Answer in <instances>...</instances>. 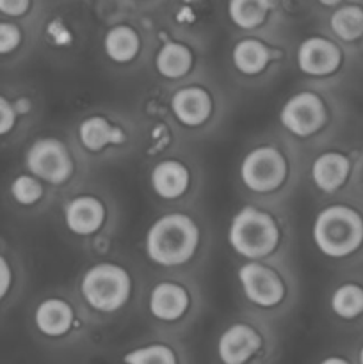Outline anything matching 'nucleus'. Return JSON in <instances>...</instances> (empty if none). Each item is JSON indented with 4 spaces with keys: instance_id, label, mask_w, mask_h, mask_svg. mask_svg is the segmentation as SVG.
Wrapping results in <instances>:
<instances>
[{
    "instance_id": "20e7f679",
    "label": "nucleus",
    "mask_w": 363,
    "mask_h": 364,
    "mask_svg": "<svg viewBox=\"0 0 363 364\" xmlns=\"http://www.w3.org/2000/svg\"><path fill=\"white\" fill-rule=\"evenodd\" d=\"M80 294L95 311L116 313L130 299L132 277L128 270L117 263H96L82 276Z\"/></svg>"
},
{
    "instance_id": "0eeeda50",
    "label": "nucleus",
    "mask_w": 363,
    "mask_h": 364,
    "mask_svg": "<svg viewBox=\"0 0 363 364\" xmlns=\"http://www.w3.org/2000/svg\"><path fill=\"white\" fill-rule=\"evenodd\" d=\"M327 121L326 103L312 91H299L283 103L280 110V123L288 134L295 137H310L324 128Z\"/></svg>"
},
{
    "instance_id": "393cba45",
    "label": "nucleus",
    "mask_w": 363,
    "mask_h": 364,
    "mask_svg": "<svg viewBox=\"0 0 363 364\" xmlns=\"http://www.w3.org/2000/svg\"><path fill=\"white\" fill-rule=\"evenodd\" d=\"M125 364H178V355L169 345L149 343L123 355Z\"/></svg>"
},
{
    "instance_id": "bb28decb",
    "label": "nucleus",
    "mask_w": 363,
    "mask_h": 364,
    "mask_svg": "<svg viewBox=\"0 0 363 364\" xmlns=\"http://www.w3.org/2000/svg\"><path fill=\"white\" fill-rule=\"evenodd\" d=\"M18 121H20V117H18L16 110H14L13 98L0 92V141L13 134Z\"/></svg>"
},
{
    "instance_id": "f3484780",
    "label": "nucleus",
    "mask_w": 363,
    "mask_h": 364,
    "mask_svg": "<svg viewBox=\"0 0 363 364\" xmlns=\"http://www.w3.org/2000/svg\"><path fill=\"white\" fill-rule=\"evenodd\" d=\"M312 181L319 191L331 194L345 185L351 174V160L338 151L320 153L312 164Z\"/></svg>"
},
{
    "instance_id": "412c9836",
    "label": "nucleus",
    "mask_w": 363,
    "mask_h": 364,
    "mask_svg": "<svg viewBox=\"0 0 363 364\" xmlns=\"http://www.w3.org/2000/svg\"><path fill=\"white\" fill-rule=\"evenodd\" d=\"M228 18L235 27L253 31L265 23L273 0H228Z\"/></svg>"
},
{
    "instance_id": "39448f33",
    "label": "nucleus",
    "mask_w": 363,
    "mask_h": 364,
    "mask_svg": "<svg viewBox=\"0 0 363 364\" xmlns=\"http://www.w3.org/2000/svg\"><path fill=\"white\" fill-rule=\"evenodd\" d=\"M238 176L244 187L255 194L278 191L288 176V162L274 146H256L242 159Z\"/></svg>"
},
{
    "instance_id": "f8f14e48",
    "label": "nucleus",
    "mask_w": 363,
    "mask_h": 364,
    "mask_svg": "<svg viewBox=\"0 0 363 364\" xmlns=\"http://www.w3.org/2000/svg\"><path fill=\"white\" fill-rule=\"evenodd\" d=\"M107 220V208L96 196L82 194L70 199L64 206V224L77 237L98 233Z\"/></svg>"
},
{
    "instance_id": "7c9ffc66",
    "label": "nucleus",
    "mask_w": 363,
    "mask_h": 364,
    "mask_svg": "<svg viewBox=\"0 0 363 364\" xmlns=\"http://www.w3.org/2000/svg\"><path fill=\"white\" fill-rule=\"evenodd\" d=\"M13 105H14V110H16L18 117L28 116V114L32 112V102L28 96H16V98H13Z\"/></svg>"
},
{
    "instance_id": "72a5a7b5",
    "label": "nucleus",
    "mask_w": 363,
    "mask_h": 364,
    "mask_svg": "<svg viewBox=\"0 0 363 364\" xmlns=\"http://www.w3.org/2000/svg\"><path fill=\"white\" fill-rule=\"evenodd\" d=\"M358 361L359 364H363V347L359 348V354H358Z\"/></svg>"
},
{
    "instance_id": "423d86ee",
    "label": "nucleus",
    "mask_w": 363,
    "mask_h": 364,
    "mask_svg": "<svg viewBox=\"0 0 363 364\" xmlns=\"http://www.w3.org/2000/svg\"><path fill=\"white\" fill-rule=\"evenodd\" d=\"M27 173L48 185H63L75 171L73 156L63 141L56 137H38L25 151Z\"/></svg>"
},
{
    "instance_id": "7ed1b4c3",
    "label": "nucleus",
    "mask_w": 363,
    "mask_h": 364,
    "mask_svg": "<svg viewBox=\"0 0 363 364\" xmlns=\"http://www.w3.org/2000/svg\"><path fill=\"white\" fill-rule=\"evenodd\" d=\"M281 231L269 212L256 206H242L228 228V244L235 255L248 262H260L280 245Z\"/></svg>"
},
{
    "instance_id": "cd10ccee",
    "label": "nucleus",
    "mask_w": 363,
    "mask_h": 364,
    "mask_svg": "<svg viewBox=\"0 0 363 364\" xmlns=\"http://www.w3.org/2000/svg\"><path fill=\"white\" fill-rule=\"evenodd\" d=\"M14 287V269L11 259L0 251V306L9 299Z\"/></svg>"
},
{
    "instance_id": "a211bd4d",
    "label": "nucleus",
    "mask_w": 363,
    "mask_h": 364,
    "mask_svg": "<svg viewBox=\"0 0 363 364\" xmlns=\"http://www.w3.org/2000/svg\"><path fill=\"white\" fill-rule=\"evenodd\" d=\"M194 66V53L185 43L167 41L155 55V70L167 80H178L191 73Z\"/></svg>"
},
{
    "instance_id": "2f4dec72",
    "label": "nucleus",
    "mask_w": 363,
    "mask_h": 364,
    "mask_svg": "<svg viewBox=\"0 0 363 364\" xmlns=\"http://www.w3.org/2000/svg\"><path fill=\"white\" fill-rule=\"evenodd\" d=\"M319 364H351V363L344 358H338V355H330V358L322 359Z\"/></svg>"
},
{
    "instance_id": "4be33fe9",
    "label": "nucleus",
    "mask_w": 363,
    "mask_h": 364,
    "mask_svg": "<svg viewBox=\"0 0 363 364\" xmlns=\"http://www.w3.org/2000/svg\"><path fill=\"white\" fill-rule=\"evenodd\" d=\"M330 27L342 41H356L363 36V7L356 4L340 6L331 14Z\"/></svg>"
},
{
    "instance_id": "5701e85b",
    "label": "nucleus",
    "mask_w": 363,
    "mask_h": 364,
    "mask_svg": "<svg viewBox=\"0 0 363 364\" xmlns=\"http://www.w3.org/2000/svg\"><path fill=\"white\" fill-rule=\"evenodd\" d=\"M331 311L342 320H354L363 313V287L344 283L331 295Z\"/></svg>"
},
{
    "instance_id": "ddd939ff",
    "label": "nucleus",
    "mask_w": 363,
    "mask_h": 364,
    "mask_svg": "<svg viewBox=\"0 0 363 364\" xmlns=\"http://www.w3.org/2000/svg\"><path fill=\"white\" fill-rule=\"evenodd\" d=\"M191 308V295L174 281H162L149 291L148 309L159 322H178Z\"/></svg>"
},
{
    "instance_id": "b1692460",
    "label": "nucleus",
    "mask_w": 363,
    "mask_h": 364,
    "mask_svg": "<svg viewBox=\"0 0 363 364\" xmlns=\"http://www.w3.org/2000/svg\"><path fill=\"white\" fill-rule=\"evenodd\" d=\"M9 198L14 205L21 206V208H31L36 206L43 199L45 194V187H43V181H39L38 178L32 176L31 173H20L9 181Z\"/></svg>"
},
{
    "instance_id": "9b49d317",
    "label": "nucleus",
    "mask_w": 363,
    "mask_h": 364,
    "mask_svg": "<svg viewBox=\"0 0 363 364\" xmlns=\"http://www.w3.org/2000/svg\"><path fill=\"white\" fill-rule=\"evenodd\" d=\"M171 112L174 119L187 128H196L210 119L214 110L212 95L201 85H187L171 96Z\"/></svg>"
},
{
    "instance_id": "a878e982",
    "label": "nucleus",
    "mask_w": 363,
    "mask_h": 364,
    "mask_svg": "<svg viewBox=\"0 0 363 364\" xmlns=\"http://www.w3.org/2000/svg\"><path fill=\"white\" fill-rule=\"evenodd\" d=\"M23 45V31L13 20L0 18V57H11Z\"/></svg>"
},
{
    "instance_id": "c85d7f7f",
    "label": "nucleus",
    "mask_w": 363,
    "mask_h": 364,
    "mask_svg": "<svg viewBox=\"0 0 363 364\" xmlns=\"http://www.w3.org/2000/svg\"><path fill=\"white\" fill-rule=\"evenodd\" d=\"M45 36L53 46H66L71 43V31L66 27L64 21H60V18L50 20L48 23H46Z\"/></svg>"
},
{
    "instance_id": "6e6552de",
    "label": "nucleus",
    "mask_w": 363,
    "mask_h": 364,
    "mask_svg": "<svg viewBox=\"0 0 363 364\" xmlns=\"http://www.w3.org/2000/svg\"><path fill=\"white\" fill-rule=\"evenodd\" d=\"M242 294L258 308H276L285 299V283L280 274L260 262H248L238 269Z\"/></svg>"
},
{
    "instance_id": "2eb2a0df",
    "label": "nucleus",
    "mask_w": 363,
    "mask_h": 364,
    "mask_svg": "<svg viewBox=\"0 0 363 364\" xmlns=\"http://www.w3.org/2000/svg\"><path fill=\"white\" fill-rule=\"evenodd\" d=\"M149 185L159 198L173 201L182 198L191 185V171L177 159H166L155 164L149 174Z\"/></svg>"
},
{
    "instance_id": "473e14b6",
    "label": "nucleus",
    "mask_w": 363,
    "mask_h": 364,
    "mask_svg": "<svg viewBox=\"0 0 363 364\" xmlns=\"http://www.w3.org/2000/svg\"><path fill=\"white\" fill-rule=\"evenodd\" d=\"M317 2L320 4V6H326V7H335L338 6V4H342L344 0H317Z\"/></svg>"
},
{
    "instance_id": "1a4fd4ad",
    "label": "nucleus",
    "mask_w": 363,
    "mask_h": 364,
    "mask_svg": "<svg viewBox=\"0 0 363 364\" xmlns=\"http://www.w3.org/2000/svg\"><path fill=\"white\" fill-rule=\"evenodd\" d=\"M295 63L301 73L308 77H327L340 68L342 50L331 39L310 36L298 46Z\"/></svg>"
},
{
    "instance_id": "9d476101",
    "label": "nucleus",
    "mask_w": 363,
    "mask_h": 364,
    "mask_svg": "<svg viewBox=\"0 0 363 364\" xmlns=\"http://www.w3.org/2000/svg\"><path fill=\"white\" fill-rule=\"evenodd\" d=\"M262 334L249 323H231L217 340V358L221 364H248L262 350Z\"/></svg>"
},
{
    "instance_id": "f257e3e1",
    "label": "nucleus",
    "mask_w": 363,
    "mask_h": 364,
    "mask_svg": "<svg viewBox=\"0 0 363 364\" xmlns=\"http://www.w3.org/2000/svg\"><path fill=\"white\" fill-rule=\"evenodd\" d=\"M199 238V226L191 215L180 212L166 213L146 231V256L159 267H182L194 258Z\"/></svg>"
},
{
    "instance_id": "dca6fc26",
    "label": "nucleus",
    "mask_w": 363,
    "mask_h": 364,
    "mask_svg": "<svg viewBox=\"0 0 363 364\" xmlns=\"http://www.w3.org/2000/svg\"><path fill=\"white\" fill-rule=\"evenodd\" d=\"M78 141L89 153H100L109 146H120L127 141V134L121 127L105 116H88L78 124Z\"/></svg>"
},
{
    "instance_id": "c756f323",
    "label": "nucleus",
    "mask_w": 363,
    "mask_h": 364,
    "mask_svg": "<svg viewBox=\"0 0 363 364\" xmlns=\"http://www.w3.org/2000/svg\"><path fill=\"white\" fill-rule=\"evenodd\" d=\"M32 0H0V16L6 20H20L28 14Z\"/></svg>"
},
{
    "instance_id": "6ab92c4d",
    "label": "nucleus",
    "mask_w": 363,
    "mask_h": 364,
    "mask_svg": "<svg viewBox=\"0 0 363 364\" xmlns=\"http://www.w3.org/2000/svg\"><path fill=\"white\" fill-rule=\"evenodd\" d=\"M103 52L112 63L128 64L141 52V38L130 25H114L103 36Z\"/></svg>"
},
{
    "instance_id": "f03ea898",
    "label": "nucleus",
    "mask_w": 363,
    "mask_h": 364,
    "mask_svg": "<svg viewBox=\"0 0 363 364\" xmlns=\"http://www.w3.org/2000/svg\"><path fill=\"white\" fill-rule=\"evenodd\" d=\"M312 240L320 255L333 259L347 258L363 245V217L347 205H330L317 213Z\"/></svg>"
},
{
    "instance_id": "aec40b11",
    "label": "nucleus",
    "mask_w": 363,
    "mask_h": 364,
    "mask_svg": "<svg viewBox=\"0 0 363 364\" xmlns=\"http://www.w3.org/2000/svg\"><path fill=\"white\" fill-rule=\"evenodd\" d=\"M270 60V50L265 43L255 38H244L235 43L231 50V63L238 73L246 77L260 75Z\"/></svg>"
},
{
    "instance_id": "4468645a",
    "label": "nucleus",
    "mask_w": 363,
    "mask_h": 364,
    "mask_svg": "<svg viewBox=\"0 0 363 364\" xmlns=\"http://www.w3.org/2000/svg\"><path fill=\"white\" fill-rule=\"evenodd\" d=\"M36 331L41 336L57 340L66 336L75 323V311L68 301L60 297H46L36 306L32 315Z\"/></svg>"
}]
</instances>
